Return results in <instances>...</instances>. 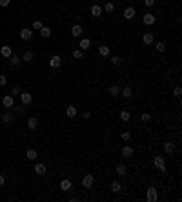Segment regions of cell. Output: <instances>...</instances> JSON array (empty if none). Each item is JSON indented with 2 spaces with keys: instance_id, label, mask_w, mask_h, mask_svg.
<instances>
[{
  "instance_id": "cell-41",
  "label": "cell",
  "mask_w": 182,
  "mask_h": 202,
  "mask_svg": "<svg viewBox=\"0 0 182 202\" xmlns=\"http://www.w3.org/2000/svg\"><path fill=\"white\" fill-rule=\"evenodd\" d=\"M144 5H148V7H153V5H155V0H144Z\"/></svg>"
},
{
  "instance_id": "cell-30",
  "label": "cell",
  "mask_w": 182,
  "mask_h": 202,
  "mask_svg": "<svg viewBox=\"0 0 182 202\" xmlns=\"http://www.w3.org/2000/svg\"><path fill=\"white\" fill-rule=\"evenodd\" d=\"M102 9H104L106 13H113V11H115V4H113V2H106Z\"/></svg>"
},
{
  "instance_id": "cell-13",
  "label": "cell",
  "mask_w": 182,
  "mask_h": 202,
  "mask_svg": "<svg viewBox=\"0 0 182 202\" xmlns=\"http://www.w3.org/2000/svg\"><path fill=\"white\" fill-rule=\"evenodd\" d=\"M46 171H47L46 164H42V162L35 164V173H36V175H46Z\"/></svg>"
},
{
  "instance_id": "cell-40",
  "label": "cell",
  "mask_w": 182,
  "mask_h": 202,
  "mask_svg": "<svg viewBox=\"0 0 182 202\" xmlns=\"http://www.w3.org/2000/svg\"><path fill=\"white\" fill-rule=\"evenodd\" d=\"M7 84V77L5 75H0V86H5Z\"/></svg>"
},
{
  "instance_id": "cell-10",
  "label": "cell",
  "mask_w": 182,
  "mask_h": 202,
  "mask_svg": "<svg viewBox=\"0 0 182 202\" xmlns=\"http://www.w3.org/2000/svg\"><path fill=\"white\" fill-rule=\"evenodd\" d=\"M148 202H155L157 199H159V193H157V190L155 188H148Z\"/></svg>"
},
{
  "instance_id": "cell-20",
  "label": "cell",
  "mask_w": 182,
  "mask_h": 202,
  "mask_svg": "<svg viewBox=\"0 0 182 202\" xmlns=\"http://www.w3.org/2000/svg\"><path fill=\"white\" fill-rule=\"evenodd\" d=\"M175 151V144L173 142H164V153L166 155H171Z\"/></svg>"
},
{
  "instance_id": "cell-22",
  "label": "cell",
  "mask_w": 182,
  "mask_h": 202,
  "mask_svg": "<svg viewBox=\"0 0 182 202\" xmlns=\"http://www.w3.org/2000/svg\"><path fill=\"white\" fill-rule=\"evenodd\" d=\"M120 120H122V122H129V120H131V113H129L128 109H122V111H120Z\"/></svg>"
},
{
  "instance_id": "cell-17",
  "label": "cell",
  "mask_w": 182,
  "mask_h": 202,
  "mask_svg": "<svg viewBox=\"0 0 182 202\" xmlns=\"http://www.w3.org/2000/svg\"><path fill=\"white\" fill-rule=\"evenodd\" d=\"M38 31H40V36H42V38H49V36H51V27H46V26H42Z\"/></svg>"
},
{
  "instance_id": "cell-39",
  "label": "cell",
  "mask_w": 182,
  "mask_h": 202,
  "mask_svg": "<svg viewBox=\"0 0 182 202\" xmlns=\"http://www.w3.org/2000/svg\"><path fill=\"white\" fill-rule=\"evenodd\" d=\"M142 120H144V122H149V120H151V115H149V113H142Z\"/></svg>"
},
{
  "instance_id": "cell-34",
  "label": "cell",
  "mask_w": 182,
  "mask_h": 202,
  "mask_svg": "<svg viewBox=\"0 0 182 202\" xmlns=\"http://www.w3.org/2000/svg\"><path fill=\"white\" fill-rule=\"evenodd\" d=\"M157 51H159V53H164V51H166V44H164V42H157Z\"/></svg>"
},
{
  "instance_id": "cell-28",
  "label": "cell",
  "mask_w": 182,
  "mask_h": 202,
  "mask_svg": "<svg viewBox=\"0 0 182 202\" xmlns=\"http://www.w3.org/2000/svg\"><path fill=\"white\" fill-rule=\"evenodd\" d=\"M98 55H100V56H109V47H108L106 44L100 46V47H98Z\"/></svg>"
},
{
  "instance_id": "cell-42",
  "label": "cell",
  "mask_w": 182,
  "mask_h": 202,
  "mask_svg": "<svg viewBox=\"0 0 182 202\" xmlns=\"http://www.w3.org/2000/svg\"><path fill=\"white\" fill-rule=\"evenodd\" d=\"M20 93H22V89H20L18 86H15V87H13V95H20Z\"/></svg>"
},
{
  "instance_id": "cell-24",
  "label": "cell",
  "mask_w": 182,
  "mask_h": 202,
  "mask_svg": "<svg viewBox=\"0 0 182 202\" xmlns=\"http://www.w3.org/2000/svg\"><path fill=\"white\" fill-rule=\"evenodd\" d=\"M36 157H38V151H36V149H27V151H26V159H27V160H35Z\"/></svg>"
},
{
  "instance_id": "cell-5",
  "label": "cell",
  "mask_w": 182,
  "mask_h": 202,
  "mask_svg": "<svg viewBox=\"0 0 182 202\" xmlns=\"http://www.w3.org/2000/svg\"><path fill=\"white\" fill-rule=\"evenodd\" d=\"M93 184H95V177H93V175H84L82 186H84L86 190H89V188H93Z\"/></svg>"
},
{
  "instance_id": "cell-2",
  "label": "cell",
  "mask_w": 182,
  "mask_h": 202,
  "mask_svg": "<svg viewBox=\"0 0 182 202\" xmlns=\"http://www.w3.org/2000/svg\"><path fill=\"white\" fill-rule=\"evenodd\" d=\"M115 171H117L118 177H126V175H128V164H126V162H118V164L115 166Z\"/></svg>"
},
{
  "instance_id": "cell-7",
  "label": "cell",
  "mask_w": 182,
  "mask_h": 202,
  "mask_svg": "<svg viewBox=\"0 0 182 202\" xmlns=\"http://www.w3.org/2000/svg\"><path fill=\"white\" fill-rule=\"evenodd\" d=\"M142 22H144L146 26H153V24L157 22V16H155V15H151V13H146V15L142 16Z\"/></svg>"
},
{
  "instance_id": "cell-44",
  "label": "cell",
  "mask_w": 182,
  "mask_h": 202,
  "mask_svg": "<svg viewBox=\"0 0 182 202\" xmlns=\"http://www.w3.org/2000/svg\"><path fill=\"white\" fill-rule=\"evenodd\" d=\"M15 111H16V113H22V111H24V108H22V106H16V108H15Z\"/></svg>"
},
{
  "instance_id": "cell-4",
  "label": "cell",
  "mask_w": 182,
  "mask_h": 202,
  "mask_svg": "<svg viewBox=\"0 0 182 202\" xmlns=\"http://www.w3.org/2000/svg\"><path fill=\"white\" fill-rule=\"evenodd\" d=\"M2 106H4L5 109H11V108L15 106V98H13V95H5V97L2 98Z\"/></svg>"
},
{
  "instance_id": "cell-35",
  "label": "cell",
  "mask_w": 182,
  "mask_h": 202,
  "mask_svg": "<svg viewBox=\"0 0 182 202\" xmlns=\"http://www.w3.org/2000/svg\"><path fill=\"white\" fill-rule=\"evenodd\" d=\"M111 64H113V66H120V64H122V58H120V56H111Z\"/></svg>"
},
{
  "instance_id": "cell-25",
  "label": "cell",
  "mask_w": 182,
  "mask_h": 202,
  "mask_svg": "<svg viewBox=\"0 0 182 202\" xmlns=\"http://www.w3.org/2000/svg\"><path fill=\"white\" fill-rule=\"evenodd\" d=\"M108 93H109V95H111V97H118V95H120V87H118V86H115V84H113V86H111V87H109V89H108Z\"/></svg>"
},
{
  "instance_id": "cell-8",
  "label": "cell",
  "mask_w": 182,
  "mask_h": 202,
  "mask_svg": "<svg viewBox=\"0 0 182 202\" xmlns=\"http://www.w3.org/2000/svg\"><path fill=\"white\" fill-rule=\"evenodd\" d=\"M20 100H22V104H24V106H27V104H31V102H33V97H31V93L22 91V93H20Z\"/></svg>"
},
{
  "instance_id": "cell-1",
  "label": "cell",
  "mask_w": 182,
  "mask_h": 202,
  "mask_svg": "<svg viewBox=\"0 0 182 202\" xmlns=\"http://www.w3.org/2000/svg\"><path fill=\"white\" fill-rule=\"evenodd\" d=\"M153 164L155 168L160 171V173H166V164H164V157H155L153 159Z\"/></svg>"
},
{
  "instance_id": "cell-37",
  "label": "cell",
  "mask_w": 182,
  "mask_h": 202,
  "mask_svg": "<svg viewBox=\"0 0 182 202\" xmlns=\"http://www.w3.org/2000/svg\"><path fill=\"white\" fill-rule=\"evenodd\" d=\"M173 95H175V97H180V95H182V87H180V86H177V87L173 89Z\"/></svg>"
},
{
  "instance_id": "cell-3",
  "label": "cell",
  "mask_w": 182,
  "mask_h": 202,
  "mask_svg": "<svg viewBox=\"0 0 182 202\" xmlns=\"http://www.w3.org/2000/svg\"><path fill=\"white\" fill-rule=\"evenodd\" d=\"M49 66H51L53 69H58V67L62 66V56H60V55H53V56L49 58Z\"/></svg>"
},
{
  "instance_id": "cell-36",
  "label": "cell",
  "mask_w": 182,
  "mask_h": 202,
  "mask_svg": "<svg viewBox=\"0 0 182 202\" xmlns=\"http://www.w3.org/2000/svg\"><path fill=\"white\" fill-rule=\"evenodd\" d=\"M120 137H122V140H126V142H129V140H131V133H129V131H122V135H120Z\"/></svg>"
},
{
  "instance_id": "cell-18",
  "label": "cell",
  "mask_w": 182,
  "mask_h": 202,
  "mask_svg": "<svg viewBox=\"0 0 182 202\" xmlns=\"http://www.w3.org/2000/svg\"><path fill=\"white\" fill-rule=\"evenodd\" d=\"M142 42H144V44H153V42H155L153 33H144V35H142Z\"/></svg>"
},
{
  "instance_id": "cell-9",
  "label": "cell",
  "mask_w": 182,
  "mask_h": 202,
  "mask_svg": "<svg viewBox=\"0 0 182 202\" xmlns=\"http://www.w3.org/2000/svg\"><path fill=\"white\" fill-rule=\"evenodd\" d=\"M60 190H62V191H73V182H71L69 179H64V180L60 182Z\"/></svg>"
},
{
  "instance_id": "cell-19",
  "label": "cell",
  "mask_w": 182,
  "mask_h": 202,
  "mask_svg": "<svg viewBox=\"0 0 182 202\" xmlns=\"http://www.w3.org/2000/svg\"><path fill=\"white\" fill-rule=\"evenodd\" d=\"M0 55H2L4 58H9V56L13 55V51H11V47H9V46H2V49H0Z\"/></svg>"
},
{
  "instance_id": "cell-21",
  "label": "cell",
  "mask_w": 182,
  "mask_h": 202,
  "mask_svg": "<svg viewBox=\"0 0 182 202\" xmlns=\"http://www.w3.org/2000/svg\"><path fill=\"white\" fill-rule=\"evenodd\" d=\"M102 13H104V9H102L98 4H95V5L91 7V15H93V16H100Z\"/></svg>"
},
{
  "instance_id": "cell-11",
  "label": "cell",
  "mask_w": 182,
  "mask_h": 202,
  "mask_svg": "<svg viewBox=\"0 0 182 202\" xmlns=\"http://www.w3.org/2000/svg\"><path fill=\"white\" fill-rule=\"evenodd\" d=\"M31 36H33V29H27V27L20 29V38L22 40H31Z\"/></svg>"
},
{
  "instance_id": "cell-27",
  "label": "cell",
  "mask_w": 182,
  "mask_h": 202,
  "mask_svg": "<svg viewBox=\"0 0 182 202\" xmlns=\"http://www.w3.org/2000/svg\"><path fill=\"white\" fill-rule=\"evenodd\" d=\"M109 188H111V191H113V193H118V191H120V190H122V184H120V182H118V180H113V182H111V186H109Z\"/></svg>"
},
{
  "instance_id": "cell-14",
  "label": "cell",
  "mask_w": 182,
  "mask_h": 202,
  "mask_svg": "<svg viewBox=\"0 0 182 202\" xmlns=\"http://www.w3.org/2000/svg\"><path fill=\"white\" fill-rule=\"evenodd\" d=\"M78 47H80L82 51H86V49H89V47H91V40H89V38H82V40L78 42Z\"/></svg>"
},
{
  "instance_id": "cell-15",
  "label": "cell",
  "mask_w": 182,
  "mask_h": 202,
  "mask_svg": "<svg viewBox=\"0 0 182 202\" xmlns=\"http://www.w3.org/2000/svg\"><path fill=\"white\" fill-rule=\"evenodd\" d=\"M77 113H78V111H77V108H75V106H71V104H69V106L66 108V115H67L69 118H75V117H77Z\"/></svg>"
},
{
  "instance_id": "cell-45",
  "label": "cell",
  "mask_w": 182,
  "mask_h": 202,
  "mask_svg": "<svg viewBox=\"0 0 182 202\" xmlns=\"http://www.w3.org/2000/svg\"><path fill=\"white\" fill-rule=\"evenodd\" d=\"M4 184H5V179H4V177L0 175V186H4Z\"/></svg>"
},
{
  "instance_id": "cell-43",
  "label": "cell",
  "mask_w": 182,
  "mask_h": 202,
  "mask_svg": "<svg viewBox=\"0 0 182 202\" xmlns=\"http://www.w3.org/2000/svg\"><path fill=\"white\" fill-rule=\"evenodd\" d=\"M9 4H11V0H0V5H2V7H7Z\"/></svg>"
},
{
  "instance_id": "cell-6",
  "label": "cell",
  "mask_w": 182,
  "mask_h": 202,
  "mask_svg": "<svg viewBox=\"0 0 182 202\" xmlns=\"http://www.w3.org/2000/svg\"><path fill=\"white\" fill-rule=\"evenodd\" d=\"M122 15H124V18H126V20H133V18H135V15H137V11H135V7H131V5H129V7H126V9H124V13H122Z\"/></svg>"
},
{
  "instance_id": "cell-33",
  "label": "cell",
  "mask_w": 182,
  "mask_h": 202,
  "mask_svg": "<svg viewBox=\"0 0 182 202\" xmlns=\"http://www.w3.org/2000/svg\"><path fill=\"white\" fill-rule=\"evenodd\" d=\"M22 60L31 62V60H33V51H26V53H24V56H22Z\"/></svg>"
},
{
  "instance_id": "cell-32",
  "label": "cell",
  "mask_w": 182,
  "mask_h": 202,
  "mask_svg": "<svg viewBox=\"0 0 182 202\" xmlns=\"http://www.w3.org/2000/svg\"><path fill=\"white\" fill-rule=\"evenodd\" d=\"M82 56H84V51H82V49H75V51H73V58H77V60H80Z\"/></svg>"
},
{
  "instance_id": "cell-16",
  "label": "cell",
  "mask_w": 182,
  "mask_h": 202,
  "mask_svg": "<svg viewBox=\"0 0 182 202\" xmlns=\"http://www.w3.org/2000/svg\"><path fill=\"white\" fill-rule=\"evenodd\" d=\"M82 31H84V29H82V26H80V24H75V26L71 27V35H73V36H80V35H82Z\"/></svg>"
},
{
  "instance_id": "cell-26",
  "label": "cell",
  "mask_w": 182,
  "mask_h": 202,
  "mask_svg": "<svg viewBox=\"0 0 182 202\" xmlns=\"http://www.w3.org/2000/svg\"><path fill=\"white\" fill-rule=\"evenodd\" d=\"M0 122H4V124H11V122H13V115H11L9 111H7V113H4V115H2V118H0Z\"/></svg>"
},
{
  "instance_id": "cell-23",
  "label": "cell",
  "mask_w": 182,
  "mask_h": 202,
  "mask_svg": "<svg viewBox=\"0 0 182 202\" xmlns=\"http://www.w3.org/2000/svg\"><path fill=\"white\" fill-rule=\"evenodd\" d=\"M131 155H133V148H131V146H124V148H122V157H124V159H129Z\"/></svg>"
},
{
  "instance_id": "cell-38",
  "label": "cell",
  "mask_w": 182,
  "mask_h": 202,
  "mask_svg": "<svg viewBox=\"0 0 182 202\" xmlns=\"http://www.w3.org/2000/svg\"><path fill=\"white\" fill-rule=\"evenodd\" d=\"M40 27H42V22H40V20H35V22H33V29H40Z\"/></svg>"
},
{
  "instance_id": "cell-31",
  "label": "cell",
  "mask_w": 182,
  "mask_h": 202,
  "mask_svg": "<svg viewBox=\"0 0 182 202\" xmlns=\"http://www.w3.org/2000/svg\"><path fill=\"white\" fill-rule=\"evenodd\" d=\"M20 60H22V58H20V56H16V55H11V56H9L11 66H18V64H20Z\"/></svg>"
},
{
  "instance_id": "cell-29",
  "label": "cell",
  "mask_w": 182,
  "mask_h": 202,
  "mask_svg": "<svg viewBox=\"0 0 182 202\" xmlns=\"http://www.w3.org/2000/svg\"><path fill=\"white\" fill-rule=\"evenodd\" d=\"M120 93H122V95H124L126 98H129V97L133 95V89H131L129 86H126V87H120Z\"/></svg>"
},
{
  "instance_id": "cell-12",
  "label": "cell",
  "mask_w": 182,
  "mask_h": 202,
  "mask_svg": "<svg viewBox=\"0 0 182 202\" xmlns=\"http://www.w3.org/2000/svg\"><path fill=\"white\" fill-rule=\"evenodd\" d=\"M27 128H29L31 131L36 129V128H38V118H36V117H29V118H27Z\"/></svg>"
}]
</instances>
